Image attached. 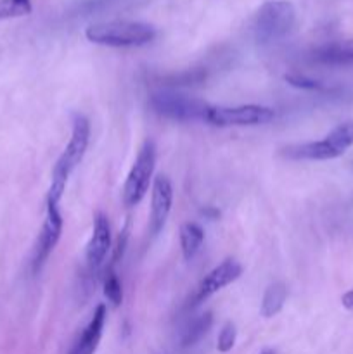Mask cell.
<instances>
[{
    "label": "cell",
    "mask_w": 353,
    "mask_h": 354,
    "mask_svg": "<svg viewBox=\"0 0 353 354\" xmlns=\"http://www.w3.org/2000/svg\"><path fill=\"white\" fill-rule=\"evenodd\" d=\"M90 144V121L83 114H75L73 116V130L69 137L68 145L59 156L54 169H52V182L48 189L47 201L48 203H57L62 199V194L66 190V183L71 173L75 171L76 166L82 162L87 149Z\"/></svg>",
    "instance_id": "1"
},
{
    "label": "cell",
    "mask_w": 353,
    "mask_h": 354,
    "mask_svg": "<svg viewBox=\"0 0 353 354\" xmlns=\"http://www.w3.org/2000/svg\"><path fill=\"white\" fill-rule=\"evenodd\" d=\"M85 37L90 44L104 47H142L156 38V28L142 21H106L87 26Z\"/></svg>",
    "instance_id": "2"
},
{
    "label": "cell",
    "mask_w": 353,
    "mask_h": 354,
    "mask_svg": "<svg viewBox=\"0 0 353 354\" xmlns=\"http://www.w3.org/2000/svg\"><path fill=\"white\" fill-rule=\"evenodd\" d=\"M353 145V121L338 124L325 138L280 149V156L289 161H329L345 154Z\"/></svg>",
    "instance_id": "3"
},
{
    "label": "cell",
    "mask_w": 353,
    "mask_h": 354,
    "mask_svg": "<svg viewBox=\"0 0 353 354\" xmlns=\"http://www.w3.org/2000/svg\"><path fill=\"white\" fill-rule=\"evenodd\" d=\"M296 24V9L289 0H269L255 16V38L258 44L269 45L286 38Z\"/></svg>",
    "instance_id": "4"
},
{
    "label": "cell",
    "mask_w": 353,
    "mask_h": 354,
    "mask_svg": "<svg viewBox=\"0 0 353 354\" xmlns=\"http://www.w3.org/2000/svg\"><path fill=\"white\" fill-rule=\"evenodd\" d=\"M149 106L158 116L176 121V123L204 121L208 109H210V104L204 100L185 95V93L173 92V90L154 92L149 97Z\"/></svg>",
    "instance_id": "5"
},
{
    "label": "cell",
    "mask_w": 353,
    "mask_h": 354,
    "mask_svg": "<svg viewBox=\"0 0 353 354\" xmlns=\"http://www.w3.org/2000/svg\"><path fill=\"white\" fill-rule=\"evenodd\" d=\"M156 166V145L152 140H145L135 158L134 166L128 173L123 185V203L127 207L141 204L151 187Z\"/></svg>",
    "instance_id": "6"
},
{
    "label": "cell",
    "mask_w": 353,
    "mask_h": 354,
    "mask_svg": "<svg viewBox=\"0 0 353 354\" xmlns=\"http://www.w3.org/2000/svg\"><path fill=\"white\" fill-rule=\"evenodd\" d=\"M275 118L272 107L258 106V104H244V106L224 107L210 106L204 123L218 128L230 127H260L266 124Z\"/></svg>",
    "instance_id": "7"
},
{
    "label": "cell",
    "mask_w": 353,
    "mask_h": 354,
    "mask_svg": "<svg viewBox=\"0 0 353 354\" xmlns=\"http://www.w3.org/2000/svg\"><path fill=\"white\" fill-rule=\"evenodd\" d=\"M62 227H64V220H62L61 209H59L57 203H48L47 201V214H45L44 225L38 234L37 244H35L33 258H31V272L37 275L55 249L57 242L61 241Z\"/></svg>",
    "instance_id": "8"
},
{
    "label": "cell",
    "mask_w": 353,
    "mask_h": 354,
    "mask_svg": "<svg viewBox=\"0 0 353 354\" xmlns=\"http://www.w3.org/2000/svg\"><path fill=\"white\" fill-rule=\"evenodd\" d=\"M242 275V266L239 265L235 259H225L220 265L215 266L206 277L199 282L196 292L192 296V306H197L203 301H206L208 297H211L213 294H217L218 290H221L224 287L230 286L232 282L239 279Z\"/></svg>",
    "instance_id": "9"
},
{
    "label": "cell",
    "mask_w": 353,
    "mask_h": 354,
    "mask_svg": "<svg viewBox=\"0 0 353 354\" xmlns=\"http://www.w3.org/2000/svg\"><path fill=\"white\" fill-rule=\"evenodd\" d=\"M173 206V185L166 175H158L152 182L151 192V218H149V230L152 235H158L165 227Z\"/></svg>",
    "instance_id": "10"
},
{
    "label": "cell",
    "mask_w": 353,
    "mask_h": 354,
    "mask_svg": "<svg viewBox=\"0 0 353 354\" xmlns=\"http://www.w3.org/2000/svg\"><path fill=\"white\" fill-rule=\"evenodd\" d=\"M111 225L106 214L97 213L93 218V230L89 244H87L85 259L90 272H97L106 261L111 251Z\"/></svg>",
    "instance_id": "11"
},
{
    "label": "cell",
    "mask_w": 353,
    "mask_h": 354,
    "mask_svg": "<svg viewBox=\"0 0 353 354\" xmlns=\"http://www.w3.org/2000/svg\"><path fill=\"white\" fill-rule=\"evenodd\" d=\"M106 317H107V308L106 304H99V306L93 310L92 318H90L89 325L85 327V330L82 332V335L78 337V341L73 346L71 353L69 354H93L96 349L99 348V342L102 339L104 325H106Z\"/></svg>",
    "instance_id": "12"
},
{
    "label": "cell",
    "mask_w": 353,
    "mask_h": 354,
    "mask_svg": "<svg viewBox=\"0 0 353 354\" xmlns=\"http://www.w3.org/2000/svg\"><path fill=\"white\" fill-rule=\"evenodd\" d=\"M314 59L322 64H348L353 62V38L338 44L324 45L314 52Z\"/></svg>",
    "instance_id": "13"
},
{
    "label": "cell",
    "mask_w": 353,
    "mask_h": 354,
    "mask_svg": "<svg viewBox=\"0 0 353 354\" xmlns=\"http://www.w3.org/2000/svg\"><path fill=\"white\" fill-rule=\"evenodd\" d=\"M180 239V249H182V256L185 261L196 258L199 254L201 248L204 244V230L201 225L194 223V221H187L180 227L179 232Z\"/></svg>",
    "instance_id": "14"
},
{
    "label": "cell",
    "mask_w": 353,
    "mask_h": 354,
    "mask_svg": "<svg viewBox=\"0 0 353 354\" xmlns=\"http://www.w3.org/2000/svg\"><path fill=\"white\" fill-rule=\"evenodd\" d=\"M287 299V287L282 282L270 283L263 294L262 306H260V315L263 318H272L282 311L284 303Z\"/></svg>",
    "instance_id": "15"
},
{
    "label": "cell",
    "mask_w": 353,
    "mask_h": 354,
    "mask_svg": "<svg viewBox=\"0 0 353 354\" xmlns=\"http://www.w3.org/2000/svg\"><path fill=\"white\" fill-rule=\"evenodd\" d=\"M211 325H213V315H211L210 311L192 318V320L185 325V328H183L182 332V339H180L182 348H190V346L197 344V342L210 332Z\"/></svg>",
    "instance_id": "16"
},
{
    "label": "cell",
    "mask_w": 353,
    "mask_h": 354,
    "mask_svg": "<svg viewBox=\"0 0 353 354\" xmlns=\"http://www.w3.org/2000/svg\"><path fill=\"white\" fill-rule=\"evenodd\" d=\"M104 297L107 303L113 308H120L123 303V289H121V282L118 279L114 268L106 270V277H104Z\"/></svg>",
    "instance_id": "17"
},
{
    "label": "cell",
    "mask_w": 353,
    "mask_h": 354,
    "mask_svg": "<svg viewBox=\"0 0 353 354\" xmlns=\"http://www.w3.org/2000/svg\"><path fill=\"white\" fill-rule=\"evenodd\" d=\"M31 10V0H0V21L28 16Z\"/></svg>",
    "instance_id": "18"
},
{
    "label": "cell",
    "mask_w": 353,
    "mask_h": 354,
    "mask_svg": "<svg viewBox=\"0 0 353 354\" xmlns=\"http://www.w3.org/2000/svg\"><path fill=\"white\" fill-rule=\"evenodd\" d=\"M235 339H237V330H235V325L227 322V324L221 327L220 334L217 339V349L220 353H228L235 346Z\"/></svg>",
    "instance_id": "19"
},
{
    "label": "cell",
    "mask_w": 353,
    "mask_h": 354,
    "mask_svg": "<svg viewBox=\"0 0 353 354\" xmlns=\"http://www.w3.org/2000/svg\"><path fill=\"white\" fill-rule=\"evenodd\" d=\"M286 82L289 85L296 86V88L301 90H320L322 85L317 82V80H311L308 76L303 75H286Z\"/></svg>",
    "instance_id": "20"
},
{
    "label": "cell",
    "mask_w": 353,
    "mask_h": 354,
    "mask_svg": "<svg viewBox=\"0 0 353 354\" xmlns=\"http://www.w3.org/2000/svg\"><path fill=\"white\" fill-rule=\"evenodd\" d=\"M114 0H83L82 3H80V10H83V12H96V10H100L104 9V7H107L109 3H113Z\"/></svg>",
    "instance_id": "21"
},
{
    "label": "cell",
    "mask_w": 353,
    "mask_h": 354,
    "mask_svg": "<svg viewBox=\"0 0 353 354\" xmlns=\"http://www.w3.org/2000/svg\"><path fill=\"white\" fill-rule=\"evenodd\" d=\"M341 304L343 308H346L348 311H352L353 313V289L348 290V292H345L341 296Z\"/></svg>",
    "instance_id": "22"
},
{
    "label": "cell",
    "mask_w": 353,
    "mask_h": 354,
    "mask_svg": "<svg viewBox=\"0 0 353 354\" xmlns=\"http://www.w3.org/2000/svg\"><path fill=\"white\" fill-rule=\"evenodd\" d=\"M203 214L206 218H210V220H217V218L220 216V211L215 209V207H211V206H208L203 209Z\"/></svg>",
    "instance_id": "23"
},
{
    "label": "cell",
    "mask_w": 353,
    "mask_h": 354,
    "mask_svg": "<svg viewBox=\"0 0 353 354\" xmlns=\"http://www.w3.org/2000/svg\"><path fill=\"white\" fill-rule=\"evenodd\" d=\"M260 354H275V351H272V349H265V351H262Z\"/></svg>",
    "instance_id": "24"
}]
</instances>
